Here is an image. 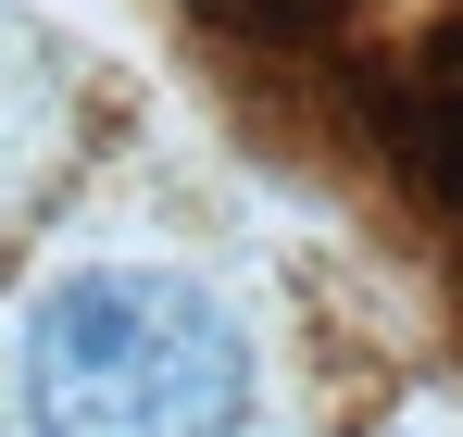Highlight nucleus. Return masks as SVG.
<instances>
[{
	"label": "nucleus",
	"mask_w": 463,
	"mask_h": 437,
	"mask_svg": "<svg viewBox=\"0 0 463 437\" xmlns=\"http://www.w3.org/2000/svg\"><path fill=\"white\" fill-rule=\"evenodd\" d=\"M0 437H326L276 250L113 175L0 275Z\"/></svg>",
	"instance_id": "obj_1"
},
{
	"label": "nucleus",
	"mask_w": 463,
	"mask_h": 437,
	"mask_svg": "<svg viewBox=\"0 0 463 437\" xmlns=\"http://www.w3.org/2000/svg\"><path fill=\"white\" fill-rule=\"evenodd\" d=\"M63 126H76V51L38 38L25 13H0V237L63 175Z\"/></svg>",
	"instance_id": "obj_2"
}]
</instances>
